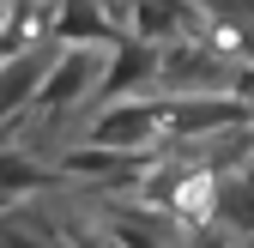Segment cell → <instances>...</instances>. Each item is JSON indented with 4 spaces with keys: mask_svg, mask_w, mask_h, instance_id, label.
Masks as SVG:
<instances>
[{
    "mask_svg": "<svg viewBox=\"0 0 254 248\" xmlns=\"http://www.w3.org/2000/svg\"><path fill=\"white\" fill-rule=\"evenodd\" d=\"M49 61H55V49H24V55L0 61V127H6L18 109H30V97H37V85L49 73Z\"/></svg>",
    "mask_w": 254,
    "mask_h": 248,
    "instance_id": "9",
    "label": "cell"
},
{
    "mask_svg": "<svg viewBox=\"0 0 254 248\" xmlns=\"http://www.w3.org/2000/svg\"><path fill=\"white\" fill-rule=\"evenodd\" d=\"M157 164V151H97V145H79L61 158V182L79 176V182H97V188H121V194H133L139 188V176Z\"/></svg>",
    "mask_w": 254,
    "mask_h": 248,
    "instance_id": "4",
    "label": "cell"
},
{
    "mask_svg": "<svg viewBox=\"0 0 254 248\" xmlns=\"http://www.w3.org/2000/svg\"><path fill=\"white\" fill-rule=\"evenodd\" d=\"M61 182V170H49V164H37L30 151H18V145H6L0 151V200H24V194H49Z\"/></svg>",
    "mask_w": 254,
    "mask_h": 248,
    "instance_id": "11",
    "label": "cell"
},
{
    "mask_svg": "<svg viewBox=\"0 0 254 248\" xmlns=\"http://www.w3.org/2000/svg\"><path fill=\"white\" fill-rule=\"evenodd\" d=\"M230 55H218L200 37H182L170 49H157V85L164 97H224L230 91Z\"/></svg>",
    "mask_w": 254,
    "mask_h": 248,
    "instance_id": "1",
    "label": "cell"
},
{
    "mask_svg": "<svg viewBox=\"0 0 254 248\" xmlns=\"http://www.w3.org/2000/svg\"><path fill=\"white\" fill-rule=\"evenodd\" d=\"M176 218L170 212H157V206H139V200H121L103 212V230L97 242L103 248H176Z\"/></svg>",
    "mask_w": 254,
    "mask_h": 248,
    "instance_id": "5",
    "label": "cell"
},
{
    "mask_svg": "<svg viewBox=\"0 0 254 248\" xmlns=\"http://www.w3.org/2000/svg\"><path fill=\"white\" fill-rule=\"evenodd\" d=\"M242 248H254V242H242Z\"/></svg>",
    "mask_w": 254,
    "mask_h": 248,
    "instance_id": "17",
    "label": "cell"
},
{
    "mask_svg": "<svg viewBox=\"0 0 254 248\" xmlns=\"http://www.w3.org/2000/svg\"><path fill=\"white\" fill-rule=\"evenodd\" d=\"M0 248H67L55 224L30 218V212H6L0 218Z\"/></svg>",
    "mask_w": 254,
    "mask_h": 248,
    "instance_id": "12",
    "label": "cell"
},
{
    "mask_svg": "<svg viewBox=\"0 0 254 248\" xmlns=\"http://www.w3.org/2000/svg\"><path fill=\"white\" fill-rule=\"evenodd\" d=\"M164 121H157V97H139V103H109L97 121H91L85 145L97 151H151Z\"/></svg>",
    "mask_w": 254,
    "mask_h": 248,
    "instance_id": "3",
    "label": "cell"
},
{
    "mask_svg": "<svg viewBox=\"0 0 254 248\" xmlns=\"http://www.w3.org/2000/svg\"><path fill=\"white\" fill-rule=\"evenodd\" d=\"M67 248H103V242H97V236H91V230H79V236H73Z\"/></svg>",
    "mask_w": 254,
    "mask_h": 248,
    "instance_id": "16",
    "label": "cell"
},
{
    "mask_svg": "<svg viewBox=\"0 0 254 248\" xmlns=\"http://www.w3.org/2000/svg\"><path fill=\"white\" fill-rule=\"evenodd\" d=\"M55 43L61 49H97V43H121L115 18L103 12V0H61L55 12Z\"/></svg>",
    "mask_w": 254,
    "mask_h": 248,
    "instance_id": "10",
    "label": "cell"
},
{
    "mask_svg": "<svg viewBox=\"0 0 254 248\" xmlns=\"http://www.w3.org/2000/svg\"><path fill=\"white\" fill-rule=\"evenodd\" d=\"M194 18L200 12L188 0H133L127 6V37L145 43V49H170V43H182L194 30Z\"/></svg>",
    "mask_w": 254,
    "mask_h": 248,
    "instance_id": "7",
    "label": "cell"
},
{
    "mask_svg": "<svg viewBox=\"0 0 254 248\" xmlns=\"http://www.w3.org/2000/svg\"><path fill=\"white\" fill-rule=\"evenodd\" d=\"M206 224L230 230V236H254V164L212 182V218Z\"/></svg>",
    "mask_w": 254,
    "mask_h": 248,
    "instance_id": "8",
    "label": "cell"
},
{
    "mask_svg": "<svg viewBox=\"0 0 254 248\" xmlns=\"http://www.w3.org/2000/svg\"><path fill=\"white\" fill-rule=\"evenodd\" d=\"M97 73H103V55L97 49H67L49 61V73L37 85V97H30V109L43 115H61V109H79L91 91H97Z\"/></svg>",
    "mask_w": 254,
    "mask_h": 248,
    "instance_id": "2",
    "label": "cell"
},
{
    "mask_svg": "<svg viewBox=\"0 0 254 248\" xmlns=\"http://www.w3.org/2000/svg\"><path fill=\"white\" fill-rule=\"evenodd\" d=\"M224 97H236L248 109V121H254V67H230V91H224Z\"/></svg>",
    "mask_w": 254,
    "mask_h": 248,
    "instance_id": "14",
    "label": "cell"
},
{
    "mask_svg": "<svg viewBox=\"0 0 254 248\" xmlns=\"http://www.w3.org/2000/svg\"><path fill=\"white\" fill-rule=\"evenodd\" d=\"M230 61H236V67H254V24L230 30Z\"/></svg>",
    "mask_w": 254,
    "mask_h": 248,
    "instance_id": "15",
    "label": "cell"
},
{
    "mask_svg": "<svg viewBox=\"0 0 254 248\" xmlns=\"http://www.w3.org/2000/svg\"><path fill=\"white\" fill-rule=\"evenodd\" d=\"M139 85H157V49H145V43H133V37H121L115 55L103 61L97 91H91V97H103V109H109V103H133Z\"/></svg>",
    "mask_w": 254,
    "mask_h": 248,
    "instance_id": "6",
    "label": "cell"
},
{
    "mask_svg": "<svg viewBox=\"0 0 254 248\" xmlns=\"http://www.w3.org/2000/svg\"><path fill=\"white\" fill-rule=\"evenodd\" d=\"M182 248H242V242L230 230H218V224H194V230L182 236Z\"/></svg>",
    "mask_w": 254,
    "mask_h": 248,
    "instance_id": "13",
    "label": "cell"
}]
</instances>
